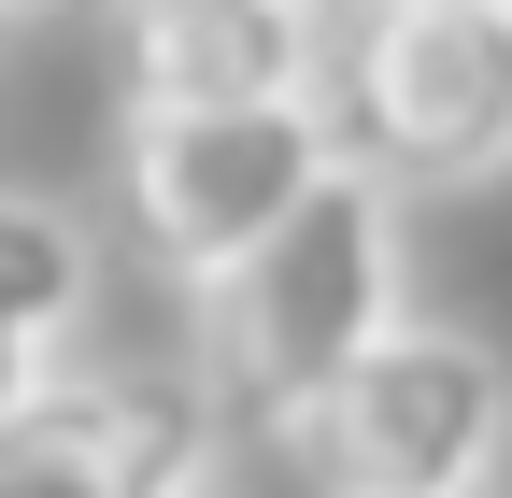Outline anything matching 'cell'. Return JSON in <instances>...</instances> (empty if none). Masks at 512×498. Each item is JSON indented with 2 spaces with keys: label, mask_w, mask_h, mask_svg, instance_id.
<instances>
[{
  "label": "cell",
  "mask_w": 512,
  "mask_h": 498,
  "mask_svg": "<svg viewBox=\"0 0 512 498\" xmlns=\"http://www.w3.org/2000/svg\"><path fill=\"white\" fill-rule=\"evenodd\" d=\"M399 342V200L384 171H328L313 200L200 299V385L228 427H299Z\"/></svg>",
  "instance_id": "6da1fadb"
},
{
  "label": "cell",
  "mask_w": 512,
  "mask_h": 498,
  "mask_svg": "<svg viewBox=\"0 0 512 498\" xmlns=\"http://www.w3.org/2000/svg\"><path fill=\"white\" fill-rule=\"evenodd\" d=\"M313 129L342 171H384V185L512 171V0H328Z\"/></svg>",
  "instance_id": "7a4b0ae2"
},
{
  "label": "cell",
  "mask_w": 512,
  "mask_h": 498,
  "mask_svg": "<svg viewBox=\"0 0 512 498\" xmlns=\"http://www.w3.org/2000/svg\"><path fill=\"white\" fill-rule=\"evenodd\" d=\"M498 442H512V370L456 328H399L285 456L313 498H484Z\"/></svg>",
  "instance_id": "3957f363"
},
{
  "label": "cell",
  "mask_w": 512,
  "mask_h": 498,
  "mask_svg": "<svg viewBox=\"0 0 512 498\" xmlns=\"http://www.w3.org/2000/svg\"><path fill=\"white\" fill-rule=\"evenodd\" d=\"M328 171H342V157H328V129H313V100H256V114H128V214H143L157 271H185L200 299H214Z\"/></svg>",
  "instance_id": "277c9868"
},
{
  "label": "cell",
  "mask_w": 512,
  "mask_h": 498,
  "mask_svg": "<svg viewBox=\"0 0 512 498\" xmlns=\"http://www.w3.org/2000/svg\"><path fill=\"white\" fill-rule=\"evenodd\" d=\"M228 413L200 370H100L0 427V498H200Z\"/></svg>",
  "instance_id": "5b68a950"
},
{
  "label": "cell",
  "mask_w": 512,
  "mask_h": 498,
  "mask_svg": "<svg viewBox=\"0 0 512 498\" xmlns=\"http://www.w3.org/2000/svg\"><path fill=\"white\" fill-rule=\"evenodd\" d=\"M313 29L285 0H114V57H128V114H256V100H313Z\"/></svg>",
  "instance_id": "8992f818"
},
{
  "label": "cell",
  "mask_w": 512,
  "mask_h": 498,
  "mask_svg": "<svg viewBox=\"0 0 512 498\" xmlns=\"http://www.w3.org/2000/svg\"><path fill=\"white\" fill-rule=\"evenodd\" d=\"M86 299H100V242L57 214V200L0 185V427H15L29 399H57V385H72L57 356H72Z\"/></svg>",
  "instance_id": "52a82bcc"
},
{
  "label": "cell",
  "mask_w": 512,
  "mask_h": 498,
  "mask_svg": "<svg viewBox=\"0 0 512 498\" xmlns=\"http://www.w3.org/2000/svg\"><path fill=\"white\" fill-rule=\"evenodd\" d=\"M285 15H328V0H285Z\"/></svg>",
  "instance_id": "ba28073f"
},
{
  "label": "cell",
  "mask_w": 512,
  "mask_h": 498,
  "mask_svg": "<svg viewBox=\"0 0 512 498\" xmlns=\"http://www.w3.org/2000/svg\"><path fill=\"white\" fill-rule=\"evenodd\" d=\"M0 15H43V0H0Z\"/></svg>",
  "instance_id": "9c48e42d"
}]
</instances>
